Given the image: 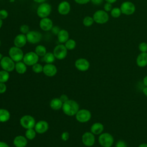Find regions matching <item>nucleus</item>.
Segmentation results:
<instances>
[{"instance_id": "f257e3e1", "label": "nucleus", "mask_w": 147, "mask_h": 147, "mask_svg": "<svg viewBox=\"0 0 147 147\" xmlns=\"http://www.w3.org/2000/svg\"><path fill=\"white\" fill-rule=\"evenodd\" d=\"M79 105L74 100H68L63 104L62 109L64 113L68 116L76 115L79 111Z\"/></svg>"}, {"instance_id": "f03ea898", "label": "nucleus", "mask_w": 147, "mask_h": 147, "mask_svg": "<svg viewBox=\"0 0 147 147\" xmlns=\"http://www.w3.org/2000/svg\"><path fill=\"white\" fill-rule=\"evenodd\" d=\"M52 11L51 5L47 2L40 3L37 8L36 13L41 18L48 17Z\"/></svg>"}, {"instance_id": "7ed1b4c3", "label": "nucleus", "mask_w": 147, "mask_h": 147, "mask_svg": "<svg viewBox=\"0 0 147 147\" xmlns=\"http://www.w3.org/2000/svg\"><path fill=\"white\" fill-rule=\"evenodd\" d=\"M93 19L94 22L98 24H106L109 20V16L107 13L103 10H99L96 11L93 14Z\"/></svg>"}, {"instance_id": "20e7f679", "label": "nucleus", "mask_w": 147, "mask_h": 147, "mask_svg": "<svg viewBox=\"0 0 147 147\" xmlns=\"http://www.w3.org/2000/svg\"><path fill=\"white\" fill-rule=\"evenodd\" d=\"M9 55L14 62H18L23 59L24 54L21 48L13 46L9 49Z\"/></svg>"}, {"instance_id": "39448f33", "label": "nucleus", "mask_w": 147, "mask_h": 147, "mask_svg": "<svg viewBox=\"0 0 147 147\" xmlns=\"http://www.w3.org/2000/svg\"><path fill=\"white\" fill-rule=\"evenodd\" d=\"M114 141V137L109 133H102L98 138V142L103 147H111Z\"/></svg>"}, {"instance_id": "423d86ee", "label": "nucleus", "mask_w": 147, "mask_h": 147, "mask_svg": "<svg viewBox=\"0 0 147 147\" xmlns=\"http://www.w3.org/2000/svg\"><path fill=\"white\" fill-rule=\"evenodd\" d=\"M14 61L9 56H3L0 61V65L3 70L7 72L13 71L15 69Z\"/></svg>"}, {"instance_id": "0eeeda50", "label": "nucleus", "mask_w": 147, "mask_h": 147, "mask_svg": "<svg viewBox=\"0 0 147 147\" xmlns=\"http://www.w3.org/2000/svg\"><path fill=\"white\" fill-rule=\"evenodd\" d=\"M39 59V56L35 52L30 51L25 53L23 57V62L28 66H32L37 63Z\"/></svg>"}, {"instance_id": "6e6552de", "label": "nucleus", "mask_w": 147, "mask_h": 147, "mask_svg": "<svg viewBox=\"0 0 147 147\" xmlns=\"http://www.w3.org/2000/svg\"><path fill=\"white\" fill-rule=\"evenodd\" d=\"M67 49L63 44L56 45L53 49V53L56 59L58 60H63L65 59L67 55Z\"/></svg>"}, {"instance_id": "1a4fd4ad", "label": "nucleus", "mask_w": 147, "mask_h": 147, "mask_svg": "<svg viewBox=\"0 0 147 147\" xmlns=\"http://www.w3.org/2000/svg\"><path fill=\"white\" fill-rule=\"evenodd\" d=\"M20 124L25 129H33L34 127L36 122L34 118L29 115H25L20 119Z\"/></svg>"}, {"instance_id": "9d476101", "label": "nucleus", "mask_w": 147, "mask_h": 147, "mask_svg": "<svg viewBox=\"0 0 147 147\" xmlns=\"http://www.w3.org/2000/svg\"><path fill=\"white\" fill-rule=\"evenodd\" d=\"M27 41L30 44L38 43L42 39V34L37 30H30L26 34Z\"/></svg>"}, {"instance_id": "9b49d317", "label": "nucleus", "mask_w": 147, "mask_h": 147, "mask_svg": "<svg viewBox=\"0 0 147 147\" xmlns=\"http://www.w3.org/2000/svg\"><path fill=\"white\" fill-rule=\"evenodd\" d=\"M122 14L127 16L133 14L136 11V6L133 3L130 1L123 2L120 7Z\"/></svg>"}, {"instance_id": "f8f14e48", "label": "nucleus", "mask_w": 147, "mask_h": 147, "mask_svg": "<svg viewBox=\"0 0 147 147\" xmlns=\"http://www.w3.org/2000/svg\"><path fill=\"white\" fill-rule=\"evenodd\" d=\"M91 118V112L86 109H81L76 114V120L81 123H85L90 121Z\"/></svg>"}, {"instance_id": "ddd939ff", "label": "nucleus", "mask_w": 147, "mask_h": 147, "mask_svg": "<svg viewBox=\"0 0 147 147\" xmlns=\"http://www.w3.org/2000/svg\"><path fill=\"white\" fill-rule=\"evenodd\" d=\"M82 140L83 144L85 146H88V147L93 146L95 141V138L94 134L91 132H88V131L86 132L83 134Z\"/></svg>"}, {"instance_id": "4468645a", "label": "nucleus", "mask_w": 147, "mask_h": 147, "mask_svg": "<svg viewBox=\"0 0 147 147\" xmlns=\"http://www.w3.org/2000/svg\"><path fill=\"white\" fill-rule=\"evenodd\" d=\"M89 61L84 58H80L77 59L75 62V67L80 71H86L90 68Z\"/></svg>"}, {"instance_id": "2eb2a0df", "label": "nucleus", "mask_w": 147, "mask_h": 147, "mask_svg": "<svg viewBox=\"0 0 147 147\" xmlns=\"http://www.w3.org/2000/svg\"><path fill=\"white\" fill-rule=\"evenodd\" d=\"M39 26L41 29L43 31H49L52 30L53 26V21L48 17L43 18L40 20L39 22Z\"/></svg>"}, {"instance_id": "dca6fc26", "label": "nucleus", "mask_w": 147, "mask_h": 147, "mask_svg": "<svg viewBox=\"0 0 147 147\" xmlns=\"http://www.w3.org/2000/svg\"><path fill=\"white\" fill-rule=\"evenodd\" d=\"M71 10L70 3L66 1H63L59 3L57 6L58 13L63 16L68 14Z\"/></svg>"}, {"instance_id": "f3484780", "label": "nucleus", "mask_w": 147, "mask_h": 147, "mask_svg": "<svg viewBox=\"0 0 147 147\" xmlns=\"http://www.w3.org/2000/svg\"><path fill=\"white\" fill-rule=\"evenodd\" d=\"M27 38L26 34H22V33H20L17 34L14 38L13 43L14 46L18 47V48H22L24 47L26 42H27Z\"/></svg>"}, {"instance_id": "a211bd4d", "label": "nucleus", "mask_w": 147, "mask_h": 147, "mask_svg": "<svg viewBox=\"0 0 147 147\" xmlns=\"http://www.w3.org/2000/svg\"><path fill=\"white\" fill-rule=\"evenodd\" d=\"M57 68L52 63L51 64H46L43 67L42 72L44 74L49 77H52L55 76L57 73Z\"/></svg>"}, {"instance_id": "6ab92c4d", "label": "nucleus", "mask_w": 147, "mask_h": 147, "mask_svg": "<svg viewBox=\"0 0 147 147\" xmlns=\"http://www.w3.org/2000/svg\"><path fill=\"white\" fill-rule=\"evenodd\" d=\"M49 127L48 123L45 121H40L36 123L34 126V130L36 133L42 134L46 132Z\"/></svg>"}, {"instance_id": "aec40b11", "label": "nucleus", "mask_w": 147, "mask_h": 147, "mask_svg": "<svg viewBox=\"0 0 147 147\" xmlns=\"http://www.w3.org/2000/svg\"><path fill=\"white\" fill-rule=\"evenodd\" d=\"M136 64L139 67H145L147 65V52H141L138 55Z\"/></svg>"}, {"instance_id": "412c9836", "label": "nucleus", "mask_w": 147, "mask_h": 147, "mask_svg": "<svg viewBox=\"0 0 147 147\" xmlns=\"http://www.w3.org/2000/svg\"><path fill=\"white\" fill-rule=\"evenodd\" d=\"M27 144V138L23 136H16L13 140V144L16 147H25Z\"/></svg>"}, {"instance_id": "4be33fe9", "label": "nucleus", "mask_w": 147, "mask_h": 147, "mask_svg": "<svg viewBox=\"0 0 147 147\" xmlns=\"http://www.w3.org/2000/svg\"><path fill=\"white\" fill-rule=\"evenodd\" d=\"M58 41L60 44L65 43L69 39L68 32L65 29H60L57 34Z\"/></svg>"}, {"instance_id": "5701e85b", "label": "nucleus", "mask_w": 147, "mask_h": 147, "mask_svg": "<svg viewBox=\"0 0 147 147\" xmlns=\"http://www.w3.org/2000/svg\"><path fill=\"white\" fill-rule=\"evenodd\" d=\"M104 130V126L103 124L100 122H95L92 125L90 130L92 133L95 135L100 134Z\"/></svg>"}, {"instance_id": "b1692460", "label": "nucleus", "mask_w": 147, "mask_h": 147, "mask_svg": "<svg viewBox=\"0 0 147 147\" xmlns=\"http://www.w3.org/2000/svg\"><path fill=\"white\" fill-rule=\"evenodd\" d=\"M63 103L60 99V98H55L52 99L50 102V107L55 110L60 109L63 106Z\"/></svg>"}, {"instance_id": "393cba45", "label": "nucleus", "mask_w": 147, "mask_h": 147, "mask_svg": "<svg viewBox=\"0 0 147 147\" xmlns=\"http://www.w3.org/2000/svg\"><path fill=\"white\" fill-rule=\"evenodd\" d=\"M15 69L17 73L20 74H23L26 71V65L21 61L16 62L15 64Z\"/></svg>"}, {"instance_id": "a878e982", "label": "nucleus", "mask_w": 147, "mask_h": 147, "mask_svg": "<svg viewBox=\"0 0 147 147\" xmlns=\"http://www.w3.org/2000/svg\"><path fill=\"white\" fill-rule=\"evenodd\" d=\"M10 117V113L4 109H0V122H7Z\"/></svg>"}, {"instance_id": "bb28decb", "label": "nucleus", "mask_w": 147, "mask_h": 147, "mask_svg": "<svg viewBox=\"0 0 147 147\" xmlns=\"http://www.w3.org/2000/svg\"><path fill=\"white\" fill-rule=\"evenodd\" d=\"M34 52L38 56L43 57L47 53V49L42 45H38L36 47Z\"/></svg>"}, {"instance_id": "cd10ccee", "label": "nucleus", "mask_w": 147, "mask_h": 147, "mask_svg": "<svg viewBox=\"0 0 147 147\" xmlns=\"http://www.w3.org/2000/svg\"><path fill=\"white\" fill-rule=\"evenodd\" d=\"M55 57L53 53L52 52H47L46 54L43 56V60L47 64L52 63L55 60Z\"/></svg>"}, {"instance_id": "c85d7f7f", "label": "nucleus", "mask_w": 147, "mask_h": 147, "mask_svg": "<svg viewBox=\"0 0 147 147\" xmlns=\"http://www.w3.org/2000/svg\"><path fill=\"white\" fill-rule=\"evenodd\" d=\"M64 45L67 50H73L76 45V41L74 39H68L65 43Z\"/></svg>"}, {"instance_id": "c756f323", "label": "nucleus", "mask_w": 147, "mask_h": 147, "mask_svg": "<svg viewBox=\"0 0 147 147\" xmlns=\"http://www.w3.org/2000/svg\"><path fill=\"white\" fill-rule=\"evenodd\" d=\"M9 72L5 70L0 71V82L5 83L9 80Z\"/></svg>"}, {"instance_id": "7c9ffc66", "label": "nucleus", "mask_w": 147, "mask_h": 147, "mask_svg": "<svg viewBox=\"0 0 147 147\" xmlns=\"http://www.w3.org/2000/svg\"><path fill=\"white\" fill-rule=\"evenodd\" d=\"M36 131L33 129H29L25 132V137L30 140L34 139L36 137Z\"/></svg>"}, {"instance_id": "2f4dec72", "label": "nucleus", "mask_w": 147, "mask_h": 147, "mask_svg": "<svg viewBox=\"0 0 147 147\" xmlns=\"http://www.w3.org/2000/svg\"><path fill=\"white\" fill-rule=\"evenodd\" d=\"M94 22L93 17L90 16H86L83 20V24L86 27H89L91 26Z\"/></svg>"}, {"instance_id": "473e14b6", "label": "nucleus", "mask_w": 147, "mask_h": 147, "mask_svg": "<svg viewBox=\"0 0 147 147\" xmlns=\"http://www.w3.org/2000/svg\"><path fill=\"white\" fill-rule=\"evenodd\" d=\"M111 16L113 18H118L121 16L122 12L121 10V9L119 7H114L112 9V10L110 11Z\"/></svg>"}, {"instance_id": "72a5a7b5", "label": "nucleus", "mask_w": 147, "mask_h": 147, "mask_svg": "<svg viewBox=\"0 0 147 147\" xmlns=\"http://www.w3.org/2000/svg\"><path fill=\"white\" fill-rule=\"evenodd\" d=\"M32 70L35 73H37V74L41 73V72H42L43 66L41 64L37 63L34 64L33 65H32Z\"/></svg>"}, {"instance_id": "f704fd0d", "label": "nucleus", "mask_w": 147, "mask_h": 147, "mask_svg": "<svg viewBox=\"0 0 147 147\" xmlns=\"http://www.w3.org/2000/svg\"><path fill=\"white\" fill-rule=\"evenodd\" d=\"M20 31L21 33L26 34L30 31L29 26L28 25H26V24L22 25L20 27Z\"/></svg>"}, {"instance_id": "c9c22d12", "label": "nucleus", "mask_w": 147, "mask_h": 147, "mask_svg": "<svg viewBox=\"0 0 147 147\" xmlns=\"http://www.w3.org/2000/svg\"><path fill=\"white\" fill-rule=\"evenodd\" d=\"M138 49L141 52H147V43L145 42H141L138 45Z\"/></svg>"}, {"instance_id": "e433bc0d", "label": "nucleus", "mask_w": 147, "mask_h": 147, "mask_svg": "<svg viewBox=\"0 0 147 147\" xmlns=\"http://www.w3.org/2000/svg\"><path fill=\"white\" fill-rule=\"evenodd\" d=\"M8 12L5 9H1L0 10V18L2 20H5L8 17Z\"/></svg>"}, {"instance_id": "4c0bfd02", "label": "nucleus", "mask_w": 147, "mask_h": 147, "mask_svg": "<svg viewBox=\"0 0 147 147\" xmlns=\"http://www.w3.org/2000/svg\"><path fill=\"white\" fill-rule=\"evenodd\" d=\"M115 147H127V146L125 141L122 140H119L115 144Z\"/></svg>"}, {"instance_id": "58836bf2", "label": "nucleus", "mask_w": 147, "mask_h": 147, "mask_svg": "<svg viewBox=\"0 0 147 147\" xmlns=\"http://www.w3.org/2000/svg\"><path fill=\"white\" fill-rule=\"evenodd\" d=\"M103 8H104V10H105L106 12L110 11L112 10V9H113V7H112V5H111V3H110L106 2V3L104 5Z\"/></svg>"}, {"instance_id": "ea45409f", "label": "nucleus", "mask_w": 147, "mask_h": 147, "mask_svg": "<svg viewBox=\"0 0 147 147\" xmlns=\"http://www.w3.org/2000/svg\"><path fill=\"white\" fill-rule=\"evenodd\" d=\"M69 134L68 133V132L67 131H64L63 132L62 134H61V140H63L64 141H66L68 140L69 138Z\"/></svg>"}, {"instance_id": "a19ab883", "label": "nucleus", "mask_w": 147, "mask_h": 147, "mask_svg": "<svg viewBox=\"0 0 147 147\" xmlns=\"http://www.w3.org/2000/svg\"><path fill=\"white\" fill-rule=\"evenodd\" d=\"M6 90V86L5 83L0 82V94L4 93Z\"/></svg>"}, {"instance_id": "79ce46f5", "label": "nucleus", "mask_w": 147, "mask_h": 147, "mask_svg": "<svg viewBox=\"0 0 147 147\" xmlns=\"http://www.w3.org/2000/svg\"><path fill=\"white\" fill-rule=\"evenodd\" d=\"M74 1L79 5H84L88 3L90 0H74Z\"/></svg>"}, {"instance_id": "37998d69", "label": "nucleus", "mask_w": 147, "mask_h": 147, "mask_svg": "<svg viewBox=\"0 0 147 147\" xmlns=\"http://www.w3.org/2000/svg\"><path fill=\"white\" fill-rule=\"evenodd\" d=\"M60 99L61 100V102H63V103H64L65 102H66L67 100H68V96H67V95H65V94H63V95H61L60 96Z\"/></svg>"}, {"instance_id": "c03bdc74", "label": "nucleus", "mask_w": 147, "mask_h": 147, "mask_svg": "<svg viewBox=\"0 0 147 147\" xmlns=\"http://www.w3.org/2000/svg\"><path fill=\"white\" fill-rule=\"evenodd\" d=\"M90 1L95 5H99L103 2V0H90Z\"/></svg>"}, {"instance_id": "a18cd8bd", "label": "nucleus", "mask_w": 147, "mask_h": 147, "mask_svg": "<svg viewBox=\"0 0 147 147\" xmlns=\"http://www.w3.org/2000/svg\"><path fill=\"white\" fill-rule=\"evenodd\" d=\"M60 29L59 28V27L57 26H53L52 29V33H53L55 34H57V33H59V32L60 31Z\"/></svg>"}, {"instance_id": "49530a36", "label": "nucleus", "mask_w": 147, "mask_h": 147, "mask_svg": "<svg viewBox=\"0 0 147 147\" xmlns=\"http://www.w3.org/2000/svg\"><path fill=\"white\" fill-rule=\"evenodd\" d=\"M0 147H9V146L6 142L0 141Z\"/></svg>"}, {"instance_id": "de8ad7c7", "label": "nucleus", "mask_w": 147, "mask_h": 147, "mask_svg": "<svg viewBox=\"0 0 147 147\" xmlns=\"http://www.w3.org/2000/svg\"><path fill=\"white\" fill-rule=\"evenodd\" d=\"M143 83L145 85V86L147 87V75L145 76L143 79Z\"/></svg>"}, {"instance_id": "09e8293b", "label": "nucleus", "mask_w": 147, "mask_h": 147, "mask_svg": "<svg viewBox=\"0 0 147 147\" xmlns=\"http://www.w3.org/2000/svg\"><path fill=\"white\" fill-rule=\"evenodd\" d=\"M142 92L144 93V94L147 96V87H145L143 89H142Z\"/></svg>"}, {"instance_id": "8fccbe9b", "label": "nucleus", "mask_w": 147, "mask_h": 147, "mask_svg": "<svg viewBox=\"0 0 147 147\" xmlns=\"http://www.w3.org/2000/svg\"><path fill=\"white\" fill-rule=\"evenodd\" d=\"M34 2L38 3H44L45 2V1L47 0H33Z\"/></svg>"}, {"instance_id": "3c124183", "label": "nucleus", "mask_w": 147, "mask_h": 147, "mask_svg": "<svg viewBox=\"0 0 147 147\" xmlns=\"http://www.w3.org/2000/svg\"><path fill=\"white\" fill-rule=\"evenodd\" d=\"M106 2L110 3H113L117 1V0H105Z\"/></svg>"}, {"instance_id": "603ef678", "label": "nucleus", "mask_w": 147, "mask_h": 147, "mask_svg": "<svg viewBox=\"0 0 147 147\" xmlns=\"http://www.w3.org/2000/svg\"><path fill=\"white\" fill-rule=\"evenodd\" d=\"M138 147H147V144H146V143L141 144L140 145H139V146Z\"/></svg>"}, {"instance_id": "864d4df0", "label": "nucleus", "mask_w": 147, "mask_h": 147, "mask_svg": "<svg viewBox=\"0 0 147 147\" xmlns=\"http://www.w3.org/2000/svg\"><path fill=\"white\" fill-rule=\"evenodd\" d=\"M2 25H3V20L0 18V29L2 28Z\"/></svg>"}, {"instance_id": "5fc2aeb1", "label": "nucleus", "mask_w": 147, "mask_h": 147, "mask_svg": "<svg viewBox=\"0 0 147 147\" xmlns=\"http://www.w3.org/2000/svg\"><path fill=\"white\" fill-rule=\"evenodd\" d=\"M3 57V56H2V55L0 53V61H1V60L2 59V58Z\"/></svg>"}, {"instance_id": "6e6d98bb", "label": "nucleus", "mask_w": 147, "mask_h": 147, "mask_svg": "<svg viewBox=\"0 0 147 147\" xmlns=\"http://www.w3.org/2000/svg\"><path fill=\"white\" fill-rule=\"evenodd\" d=\"M1 40H0V46H1Z\"/></svg>"}]
</instances>
